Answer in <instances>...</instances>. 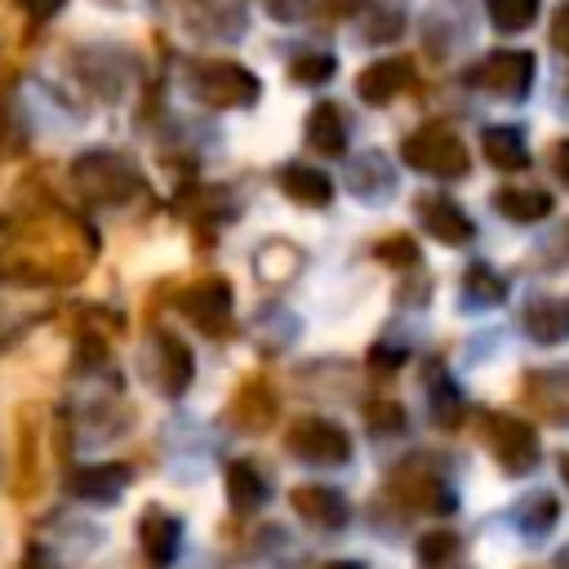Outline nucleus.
<instances>
[{
    "label": "nucleus",
    "mask_w": 569,
    "mask_h": 569,
    "mask_svg": "<svg viewBox=\"0 0 569 569\" xmlns=\"http://www.w3.org/2000/svg\"><path fill=\"white\" fill-rule=\"evenodd\" d=\"M525 329L533 342H565L569 338V298H533L525 307Z\"/></svg>",
    "instance_id": "4468645a"
},
{
    "label": "nucleus",
    "mask_w": 569,
    "mask_h": 569,
    "mask_svg": "<svg viewBox=\"0 0 569 569\" xmlns=\"http://www.w3.org/2000/svg\"><path fill=\"white\" fill-rule=\"evenodd\" d=\"M320 569H360V565H351V560H329V565H320Z\"/></svg>",
    "instance_id": "f704fd0d"
},
{
    "label": "nucleus",
    "mask_w": 569,
    "mask_h": 569,
    "mask_svg": "<svg viewBox=\"0 0 569 569\" xmlns=\"http://www.w3.org/2000/svg\"><path fill=\"white\" fill-rule=\"evenodd\" d=\"M502 298H507V280H502L493 267L476 262V267L462 276V302H467V307H493V302H502Z\"/></svg>",
    "instance_id": "aec40b11"
},
{
    "label": "nucleus",
    "mask_w": 569,
    "mask_h": 569,
    "mask_svg": "<svg viewBox=\"0 0 569 569\" xmlns=\"http://www.w3.org/2000/svg\"><path fill=\"white\" fill-rule=\"evenodd\" d=\"M551 164H556V178H560V182L569 187V138H565V142L556 147V156H551Z\"/></svg>",
    "instance_id": "7c9ffc66"
},
{
    "label": "nucleus",
    "mask_w": 569,
    "mask_h": 569,
    "mask_svg": "<svg viewBox=\"0 0 569 569\" xmlns=\"http://www.w3.org/2000/svg\"><path fill=\"white\" fill-rule=\"evenodd\" d=\"M138 542H142V551L151 556V560H173V551H178V542H182V520L178 516H169V511H160V507H151L147 516H142V525H138Z\"/></svg>",
    "instance_id": "ddd939ff"
},
{
    "label": "nucleus",
    "mask_w": 569,
    "mask_h": 569,
    "mask_svg": "<svg viewBox=\"0 0 569 569\" xmlns=\"http://www.w3.org/2000/svg\"><path fill=\"white\" fill-rule=\"evenodd\" d=\"M431 405H436V422H445V427H453L462 418V400L449 378H431Z\"/></svg>",
    "instance_id": "b1692460"
},
{
    "label": "nucleus",
    "mask_w": 569,
    "mask_h": 569,
    "mask_svg": "<svg viewBox=\"0 0 569 569\" xmlns=\"http://www.w3.org/2000/svg\"><path fill=\"white\" fill-rule=\"evenodd\" d=\"M413 213H418L422 231H431V236L445 240V244H467L471 231H476L471 218L462 213V204L449 200V196H418V200H413Z\"/></svg>",
    "instance_id": "0eeeda50"
},
{
    "label": "nucleus",
    "mask_w": 569,
    "mask_h": 569,
    "mask_svg": "<svg viewBox=\"0 0 569 569\" xmlns=\"http://www.w3.org/2000/svg\"><path fill=\"white\" fill-rule=\"evenodd\" d=\"M360 4H365V0H329L333 13H351V9H360Z\"/></svg>",
    "instance_id": "473e14b6"
},
{
    "label": "nucleus",
    "mask_w": 569,
    "mask_h": 569,
    "mask_svg": "<svg viewBox=\"0 0 569 569\" xmlns=\"http://www.w3.org/2000/svg\"><path fill=\"white\" fill-rule=\"evenodd\" d=\"M267 13L276 22H298L307 13V0H267Z\"/></svg>",
    "instance_id": "c85d7f7f"
},
{
    "label": "nucleus",
    "mask_w": 569,
    "mask_h": 569,
    "mask_svg": "<svg viewBox=\"0 0 569 569\" xmlns=\"http://www.w3.org/2000/svg\"><path fill=\"white\" fill-rule=\"evenodd\" d=\"M556 516H560V502H556V493H547V489L529 493V498L516 507V525H520L529 538H542V533L556 525Z\"/></svg>",
    "instance_id": "412c9836"
},
{
    "label": "nucleus",
    "mask_w": 569,
    "mask_h": 569,
    "mask_svg": "<svg viewBox=\"0 0 569 569\" xmlns=\"http://www.w3.org/2000/svg\"><path fill=\"white\" fill-rule=\"evenodd\" d=\"M182 311L196 320V329L222 333L227 320H231V284H227V280H200V284L182 298Z\"/></svg>",
    "instance_id": "6e6552de"
},
{
    "label": "nucleus",
    "mask_w": 569,
    "mask_h": 569,
    "mask_svg": "<svg viewBox=\"0 0 569 569\" xmlns=\"http://www.w3.org/2000/svg\"><path fill=\"white\" fill-rule=\"evenodd\" d=\"M498 209L502 218L511 222H542L551 213V196L547 191H516V187H502L498 191Z\"/></svg>",
    "instance_id": "6ab92c4d"
},
{
    "label": "nucleus",
    "mask_w": 569,
    "mask_h": 569,
    "mask_svg": "<svg viewBox=\"0 0 569 569\" xmlns=\"http://www.w3.org/2000/svg\"><path fill=\"white\" fill-rule=\"evenodd\" d=\"M307 147L320 156H338L347 147V120L338 111V102H316L307 116Z\"/></svg>",
    "instance_id": "2eb2a0df"
},
{
    "label": "nucleus",
    "mask_w": 569,
    "mask_h": 569,
    "mask_svg": "<svg viewBox=\"0 0 569 569\" xmlns=\"http://www.w3.org/2000/svg\"><path fill=\"white\" fill-rule=\"evenodd\" d=\"M369 427L373 431H400L405 427L400 405H369Z\"/></svg>",
    "instance_id": "bb28decb"
},
{
    "label": "nucleus",
    "mask_w": 569,
    "mask_h": 569,
    "mask_svg": "<svg viewBox=\"0 0 569 569\" xmlns=\"http://www.w3.org/2000/svg\"><path fill=\"white\" fill-rule=\"evenodd\" d=\"M22 4H27V9L36 13V18H44V13H49V9H58L62 0H22Z\"/></svg>",
    "instance_id": "2f4dec72"
},
{
    "label": "nucleus",
    "mask_w": 569,
    "mask_h": 569,
    "mask_svg": "<svg viewBox=\"0 0 569 569\" xmlns=\"http://www.w3.org/2000/svg\"><path fill=\"white\" fill-rule=\"evenodd\" d=\"M191 89L209 107H249L258 98V76H249L240 62H200L191 71Z\"/></svg>",
    "instance_id": "7ed1b4c3"
},
{
    "label": "nucleus",
    "mask_w": 569,
    "mask_h": 569,
    "mask_svg": "<svg viewBox=\"0 0 569 569\" xmlns=\"http://www.w3.org/2000/svg\"><path fill=\"white\" fill-rule=\"evenodd\" d=\"M333 67H338V62H333L329 53H302V58L289 67V76L302 80V84H325V80L333 76Z\"/></svg>",
    "instance_id": "393cba45"
},
{
    "label": "nucleus",
    "mask_w": 569,
    "mask_h": 569,
    "mask_svg": "<svg viewBox=\"0 0 569 569\" xmlns=\"http://www.w3.org/2000/svg\"><path fill=\"white\" fill-rule=\"evenodd\" d=\"M289 449H293L302 462L338 467V462H347L351 440H347V431H342L338 422H329V418H298V422L289 427Z\"/></svg>",
    "instance_id": "423d86ee"
},
{
    "label": "nucleus",
    "mask_w": 569,
    "mask_h": 569,
    "mask_svg": "<svg viewBox=\"0 0 569 569\" xmlns=\"http://www.w3.org/2000/svg\"><path fill=\"white\" fill-rule=\"evenodd\" d=\"M227 498L236 511H258L267 502V480L258 476L253 462H231L227 467Z\"/></svg>",
    "instance_id": "a211bd4d"
},
{
    "label": "nucleus",
    "mask_w": 569,
    "mask_h": 569,
    "mask_svg": "<svg viewBox=\"0 0 569 569\" xmlns=\"http://www.w3.org/2000/svg\"><path fill=\"white\" fill-rule=\"evenodd\" d=\"M560 471H565V480H569V453H565V458H560Z\"/></svg>",
    "instance_id": "c9c22d12"
},
{
    "label": "nucleus",
    "mask_w": 569,
    "mask_h": 569,
    "mask_svg": "<svg viewBox=\"0 0 569 569\" xmlns=\"http://www.w3.org/2000/svg\"><path fill=\"white\" fill-rule=\"evenodd\" d=\"M551 44H556V49L569 58V4L551 13Z\"/></svg>",
    "instance_id": "c756f323"
},
{
    "label": "nucleus",
    "mask_w": 569,
    "mask_h": 569,
    "mask_svg": "<svg viewBox=\"0 0 569 569\" xmlns=\"http://www.w3.org/2000/svg\"><path fill=\"white\" fill-rule=\"evenodd\" d=\"M405 160L409 169L418 173H431V178H462L467 173V147L458 142V133L449 124H418L409 138H405Z\"/></svg>",
    "instance_id": "f257e3e1"
},
{
    "label": "nucleus",
    "mask_w": 569,
    "mask_h": 569,
    "mask_svg": "<svg viewBox=\"0 0 569 569\" xmlns=\"http://www.w3.org/2000/svg\"><path fill=\"white\" fill-rule=\"evenodd\" d=\"M378 258H400V262L409 267V262H418V249H413V240H409V236H396V240L378 244Z\"/></svg>",
    "instance_id": "cd10ccee"
},
{
    "label": "nucleus",
    "mask_w": 569,
    "mask_h": 569,
    "mask_svg": "<svg viewBox=\"0 0 569 569\" xmlns=\"http://www.w3.org/2000/svg\"><path fill=\"white\" fill-rule=\"evenodd\" d=\"M471 84H480L485 93H498V98H520L529 84H533V53L525 49H493L485 62L471 67L467 76Z\"/></svg>",
    "instance_id": "20e7f679"
},
{
    "label": "nucleus",
    "mask_w": 569,
    "mask_h": 569,
    "mask_svg": "<svg viewBox=\"0 0 569 569\" xmlns=\"http://www.w3.org/2000/svg\"><path fill=\"white\" fill-rule=\"evenodd\" d=\"M453 551H458V538H453L449 529H436V533L418 538V560H422V565H445Z\"/></svg>",
    "instance_id": "a878e982"
},
{
    "label": "nucleus",
    "mask_w": 569,
    "mask_h": 569,
    "mask_svg": "<svg viewBox=\"0 0 569 569\" xmlns=\"http://www.w3.org/2000/svg\"><path fill=\"white\" fill-rule=\"evenodd\" d=\"M529 387H533V396H542V405H547V413L556 422H569V369L538 373Z\"/></svg>",
    "instance_id": "4be33fe9"
},
{
    "label": "nucleus",
    "mask_w": 569,
    "mask_h": 569,
    "mask_svg": "<svg viewBox=\"0 0 569 569\" xmlns=\"http://www.w3.org/2000/svg\"><path fill=\"white\" fill-rule=\"evenodd\" d=\"M280 191H284L289 200H298V204L320 209V204H329V196H333V178L298 160V164H284V169H280Z\"/></svg>",
    "instance_id": "f8f14e48"
},
{
    "label": "nucleus",
    "mask_w": 569,
    "mask_h": 569,
    "mask_svg": "<svg viewBox=\"0 0 569 569\" xmlns=\"http://www.w3.org/2000/svg\"><path fill=\"white\" fill-rule=\"evenodd\" d=\"M22 569H44V556H40V547H31V551H27V565H22ZM49 569H53V565H49Z\"/></svg>",
    "instance_id": "72a5a7b5"
},
{
    "label": "nucleus",
    "mask_w": 569,
    "mask_h": 569,
    "mask_svg": "<svg viewBox=\"0 0 569 569\" xmlns=\"http://www.w3.org/2000/svg\"><path fill=\"white\" fill-rule=\"evenodd\" d=\"M538 4L542 0H485V13L498 31H525L538 18Z\"/></svg>",
    "instance_id": "5701e85b"
},
{
    "label": "nucleus",
    "mask_w": 569,
    "mask_h": 569,
    "mask_svg": "<svg viewBox=\"0 0 569 569\" xmlns=\"http://www.w3.org/2000/svg\"><path fill=\"white\" fill-rule=\"evenodd\" d=\"M480 147H485V156H489L498 169H525V164H529L525 138L516 133V124H489V129L480 133Z\"/></svg>",
    "instance_id": "f3484780"
},
{
    "label": "nucleus",
    "mask_w": 569,
    "mask_h": 569,
    "mask_svg": "<svg viewBox=\"0 0 569 569\" xmlns=\"http://www.w3.org/2000/svg\"><path fill=\"white\" fill-rule=\"evenodd\" d=\"M480 427H485L489 453L498 458V467H502V471H511V476H525V471H533V467H538L542 449H538V436H533V427H529L525 418L489 409V413L480 418Z\"/></svg>",
    "instance_id": "f03ea898"
},
{
    "label": "nucleus",
    "mask_w": 569,
    "mask_h": 569,
    "mask_svg": "<svg viewBox=\"0 0 569 569\" xmlns=\"http://www.w3.org/2000/svg\"><path fill=\"white\" fill-rule=\"evenodd\" d=\"M191 351H187V342H178L173 333H156V382H160V391H169V396H182L187 391V382H191Z\"/></svg>",
    "instance_id": "9b49d317"
},
{
    "label": "nucleus",
    "mask_w": 569,
    "mask_h": 569,
    "mask_svg": "<svg viewBox=\"0 0 569 569\" xmlns=\"http://www.w3.org/2000/svg\"><path fill=\"white\" fill-rule=\"evenodd\" d=\"M409 80H413L409 58H378L373 67H365V71H360L356 89H360V98H365V102H391L400 89H409Z\"/></svg>",
    "instance_id": "1a4fd4ad"
},
{
    "label": "nucleus",
    "mask_w": 569,
    "mask_h": 569,
    "mask_svg": "<svg viewBox=\"0 0 569 569\" xmlns=\"http://www.w3.org/2000/svg\"><path fill=\"white\" fill-rule=\"evenodd\" d=\"M71 178H76V187H80L84 196L107 200V204L124 200V191H133V187H138V173H133L120 156H107V151L80 156V160H76V169H71Z\"/></svg>",
    "instance_id": "39448f33"
},
{
    "label": "nucleus",
    "mask_w": 569,
    "mask_h": 569,
    "mask_svg": "<svg viewBox=\"0 0 569 569\" xmlns=\"http://www.w3.org/2000/svg\"><path fill=\"white\" fill-rule=\"evenodd\" d=\"M293 511L307 525H316V529H338L347 520V502L329 485H302V489H293Z\"/></svg>",
    "instance_id": "9d476101"
},
{
    "label": "nucleus",
    "mask_w": 569,
    "mask_h": 569,
    "mask_svg": "<svg viewBox=\"0 0 569 569\" xmlns=\"http://www.w3.org/2000/svg\"><path fill=\"white\" fill-rule=\"evenodd\" d=\"M129 485V471L120 462H107V467H89L71 480V493L84 498V502H116Z\"/></svg>",
    "instance_id": "dca6fc26"
}]
</instances>
